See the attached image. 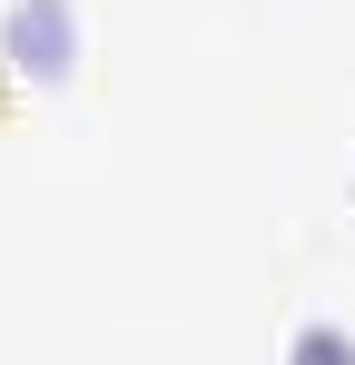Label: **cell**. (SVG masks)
I'll use <instances>...</instances> for the list:
<instances>
[{
    "label": "cell",
    "instance_id": "obj_1",
    "mask_svg": "<svg viewBox=\"0 0 355 365\" xmlns=\"http://www.w3.org/2000/svg\"><path fill=\"white\" fill-rule=\"evenodd\" d=\"M10 50H20V69L59 79V69H69V10H59V0H20V10H10Z\"/></svg>",
    "mask_w": 355,
    "mask_h": 365
},
{
    "label": "cell",
    "instance_id": "obj_2",
    "mask_svg": "<svg viewBox=\"0 0 355 365\" xmlns=\"http://www.w3.org/2000/svg\"><path fill=\"white\" fill-rule=\"evenodd\" d=\"M296 365H355V336H336V326H306V336H296Z\"/></svg>",
    "mask_w": 355,
    "mask_h": 365
}]
</instances>
